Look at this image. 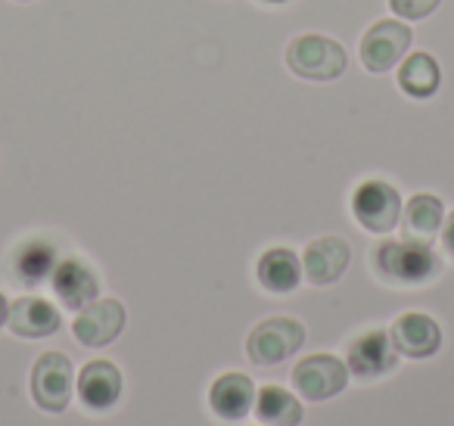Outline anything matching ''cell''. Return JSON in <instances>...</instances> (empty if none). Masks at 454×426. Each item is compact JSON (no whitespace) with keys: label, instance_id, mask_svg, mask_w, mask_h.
Wrapping results in <instances>:
<instances>
[{"label":"cell","instance_id":"11","mask_svg":"<svg viewBox=\"0 0 454 426\" xmlns=\"http://www.w3.org/2000/svg\"><path fill=\"white\" fill-rule=\"evenodd\" d=\"M398 351L392 345L389 333L383 330H367L361 333L358 339L348 343V364L346 367L352 370L355 376L361 380H373V376H383L395 367Z\"/></svg>","mask_w":454,"mask_h":426},{"label":"cell","instance_id":"17","mask_svg":"<svg viewBox=\"0 0 454 426\" xmlns=\"http://www.w3.org/2000/svg\"><path fill=\"white\" fill-rule=\"evenodd\" d=\"M445 221V206L439 196L433 193H417L402 209V231L404 240H417V243H433V237L442 231Z\"/></svg>","mask_w":454,"mask_h":426},{"label":"cell","instance_id":"1","mask_svg":"<svg viewBox=\"0 0 454 426\" xmlns=\"http://www.w3.org/2000/svg\"><path fill=\"white\" fill-rule=\"evenodd\" d=\"M442 262L429 243L417 240H386L373 249V271L386 283H402V287H420L439 274Z\"/></svg>","mask_w":454,"mask_h":426},{"label":"cell","instance_id":"20","mask_svg":"<svg viewBox=\"0 0 454 426\" xmlns=\"http://www.w3.org/2000/svg\"><path fill=\"white\" fill-rule=\"evenodd\" d=\"M255 417L268 426H299L305 411L293 392L280 386H262L255 392Z\"/></svg>","mask_w":454,"mask_h":426},{"label":"cell","instance_id":"24","mask_svg":"<svg viewBox=\"0 0 454 426\" xmlns=\"http://www.w3.org/2000/svg\"><path fill=\"white\" fill-rule=\"evenodd\" d=\"M262 4H290V0H262Z\"/></svg>","mask_w":454,"mask_h":426},{"label":"cell","instance_id":"21","mask_svg":"<svg viewBox=\"0 0 454 426\" xmlns=\"http://www.w3.org/2000/svg\"><path fill=\"white\" fill-rule=\"evenodd\" d=\"M442 0H389V10L395 13V20L417 22V20H427Z\"/></svg>","mask_w":454,"mask_h":426},{"label":"cell","instance_id":"14","mask_svg":"<svg viewBox=\"0 0 454 426\" xmlns=\"http://www.w3.org/2000/svg\"><path fill=\"white\" fill-rule=\"evenodd\" d=\"M7 327L22 339H44L63 327V318L53 308V302L41 299V296H20L16 302H10Z\"/></svg>","mask_w":454,"mask_h":426},{"label":"cell","instance_id":"12","mask_svg":"<svg viewBox=\"0 0 454 426\" xmlns=\"http://www.w3.org/2000/svg\"><path fill=\"white\" fill-rule=\"evenodd\" d=\"M389 339L398 355L420 361V358H429L439 351L442 330L429 314L408 312V314H402V318H395V324H392V330H389Z\"/></svg>","mask_w":454,"mask_h":426},{"label":"cell","instance_id":"13","mask_svg":"<svg viewBox=\"0 0 454 426\" xmlns=\"http://www.w3.org/2000/svg\"><path fill=\"white\" fill-rule=\"evenodd\" d=\"M78 398L88 411H109L121 398V374L113 361L97 358L88 361L78 374Z\"/></svg>","mask_w":454,"mask_h":426},{"label":"cell","instance_id":"25","mask_svg":"<svg viewBox=\"0 0 454 426\" xmlns=\"http://www.w3.org/2000/svg\"><path fill=\"white\" fill-rule=\"evenodd\" d=\"M22 4H28V0H22Z\"/></svg>","mask_w":454,"mask_h":426},{"label":"cell","instance_id":"15","mask_svg":"<svg viewBox=\"0 0 454 426\" xmlns=\"http://www.w3.org/2000/svg\"><path fill=\"white\" fill-rule=\"evenodd\" d=\"M253 401L255 386L247 374H221L208 389V405L221 420H243L253 411Z\"/></svg>","mask_w":454,"mask_h":426},{"label":"cell","instance_id":"6","mask_svg":"<svg viewBox=\"0 0 454 426\" xmlns=\"http://www.w3.org/2000/svg\"><path fill=\"white\" fill-rule=\"evenodd\" d=\"M352 212L364 231L389 233L402 221V196L386 181H364L352 193Z\"/></svg>","mask_w":454,"mask_h":426},{"label":"cell","instance_id":"7","mask_svg":"<svg viewBox=\"0 0 454 426\" xmlns=\"http://www.w3.org/2000/svg\"><path fill=\"white\" fill-rule=\"evenodd\" d=\"M121 330H125V305L109 296L103 299L97 296L82 312H75V320H72V333L88 349H103V345L115 343Z\"/></svg>","mask_w":454,"mask_h":426},{"label":"cell","instance_id":"18","mask_svg":"<svg viewBox=\"0 0 454 426\" xmlns=\"http://www.w3.org/2000/svg\"><path fill=\"white\" fill-rule=\"evenodd\" d=\"M398 69V88L414 100H429L442 84V69L433 53H408Z\"/></svg>","mask_w":454,"mask_h":426},{"label":"cell","instance_id":"19","mask_svg":"<svg viewBox=\"0 0 454 426\" xmlns=\"http://www.w3.org/2000/svg\"><path fill=\"white\" fill-rule=\"evenodd\" d=\"M53 268H57V249L47 240H28L13 252V274L26 287L51 280Z\"/></svg>","mask_w":454,"mask_h":426},{"label":"cell","instance_id":"5","mask_svg":"<svg viewBox=\"0 0 454 426\" xmlns=\"http://www.w3.org/2000/svg\"><path fill=\"white\" fill-rule=\"evenodd\" d=\"M75 370L63 351H44L32 367V398L41 411L63 414L72 401Z\"/></svg>","mask_w":454,"mask_h":426},{"label":"cell","instance_id":"10","mask_svg":"<svg viewBox=\"0 0 454 426\" xmlns=\"http://www.w3.org/2000/svg\"><path fill=\"white\" fill-rule=\"evenodd\" d=\"M348 262H352V249H348L346 240L317 237L302 252V274L315 287H327V283H336L346 274Z\"/></svg>","mask_w":454,"mask_h":426},{"label":"cell","instance_id":"22","mask_svg":"<svg viewBox=\"0 0 454 426\" xmlns=\"http://www.w3.org/2000/svg\"><path fill=\"white\" fill-rule=\"evenodd\" d=\"M442 243H445V249L454 258V212L445 215V221H442Z\"/></svg>","mask_w":454,"mask_h":426},{"label":"cell","instance_id":"8","mask_svg":"<svg viewBox=\"0 0 454 426\" xmlns=\"http://www.w3.org/2000/svg\"><path fill=\"white\" fill-rule=\"evenodd\" d=\"M348 383V367L336 355H309L293 367V386L309 401H327Z\"/></svg>","mask_w":454,"mask_h":426},{"label":"cell","instance_id":"23","mask_svg":"<svg viewBox=\"0 0 454 426\" xmlns=\"http://www.w3.org/2000/svg\"><path fill=\"white\" fill-rule=\"evenodd\" d=\"M7 318H10V302H7V296L0 293V327L7 324Z\"/></svg>","mask_w":454,"mask_h":426},{"label":"cell","instance_id":"16","mask_svg":"<svg viewBox=\"0 0 454 426\" xmlns=\"http://www.w3.org/2000/svg\"><path fill=\"white\" fill-rule=\"evenodd\" d=\"M255 277H259L262 289L274 296H286L302 283V262L293 249L274 246V249L262 252L259 264H255Z\"/></svg>","mask_w":454,"mask_h":426},{"label":"cell","instance_id":"4","mask_svg":"<svg viewBox=\"0 0 454 426\" xmlns=\"http://www.w3.org/2000/svg\"><path fill=\"white\" fill-rule=\"evenodd\" d=\"M411 41H414V35L404 20H377L361 38V66L367 72H377V75L395 69L408 57Z\"/></svg>","mask_w":454,"mask_h":426},{"label":"cell","instance_id":"3","mask_svg":"<svg viewBox=\"0 0 454 426\" xmlns=\"http://www.w3.org/2000/svg\"><path fill=\"white\" fill-rule=\"evenodd\" d=\"M305 343V327L296 318H268L255 324L247 336V355L249 361L271 367L286 358H293Z\"/></svg>","mask_w":454,"mask_h":426},{"label":"cell","instance_id":"2","mask_svg":"<svg viewBox=\"0 0 454 426\" xmlns=\"http://www.w3.org/2000/svg\"><path fill=\"white\" fill-rule=\"evenodd\" d=\"M286 66H290L293 75L305 78V82H333L346 72L348 57L340 41L309 32L296 35L286 44Z\"/></svg>","mask_w":454,"mask_h":426},{"label":"cell","instance_id":"9","mask_svg":"<svg viewBox=\"0 0 454 426\" xmlns=\"http://www.w3.org/2000/svg\"><path fill=\"white\" fill-rule=\"evenodd\" d=\"M53 296L59 299V305L69 312H82L88 302H94L100 296V280H97L94 268L82 258H63L57 262L51 274Z\"/></svg>","mask_w":454,"mask_h":426}]
</instances>
